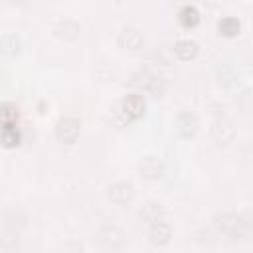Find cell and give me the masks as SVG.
I'll list each match as a JSON object with an SVG mask.
<instances>
[{
  "mask_svg": "<svg viewBox=\"0 0 253 253\" xmlns=\"http://www.w3.org/2000/svg\"><path fill=\"white\" fill-rule=\"evenodd\" d=\"M55 136L63 144H73L79 138V123L73 117H61L55 125Z\"/></svg>",
  "mask_w": 253,
  "mask_h": 253,
  "instance_id": "277c9868",
  "label": "cell"
},
{
  "mask_svg": "<svg viewBox=\"0 0 253 253\" xmlns=\"http://www.w3.org/2000/svg\"><path fill=\"white\" fill-rule=\"evenodd\" d=\"M138 217L144 219L146 223H154V221H158V219H164V208H162L160 204H156V202H146V204L140 208Z\"/></svg>",
  "mask_w": 253,
  "mask_h": 253,
  "instance_id": "9a60e30c",
  "label": "cell"
},
{
  "mask_svg": "<svg viewBox=\"0 0 253 253\" xmlns=\"http://www.w3.org/2000/svg\"><path fill=\"white\" fill-rule=\"evenodd\" d=\"M138 170H140V174L144 176V178H148V180H158V178H162L164 176V162L160 160V158H156V156H144L142 160H140V164H138Z\"/></svg>",
  "mask_w": 253,
  "mask_h": 253,
  "instance_id": "8fae6325",
  "label": "cell"
},
{
  "mask_svg": "<svg viewBox=\"0 0 253 253\" xmlns=\"http://www.w3.org/2000/svg\"><path fill=\"white\" fill-rule=\"evenodd\" d=\"M53 32H55V36H59L61 40L73 42V40L79 36L81 28H79V24L73 22V20H59V22L53 26Z\"/></svg>",
  "mask_w": 253,
  "mask_h": 253,
  "instance_id": "4fadbf2b",
  "label": "cell"
},
{
  "mask_svg": "<svg viewBox=\"0 0 253 253\" xmlns=\"http://www.w3.org/2000/svg\"><path fill=\"white\" fill-rule=\"evenodd\" d=\"M210 134H211V138H213L217 144H229V142L235 138L237 130H235V126H233V123H231L229 119L219 117V119L213 121L211 128H210Z\"/></svg>",
  "mask_w": 253,
  "mask_h": 253,
  "instance_id": "5b68a950",
  "label": "cell"
},
{
  "mask_svg": "<svg viewBox=\"0 0 253 253\" xmlns=\"http://www.w3.org/2000/svg\"><path fill=\"white\" fill-rule=\"evenodd\" d=\"M22 223H24V211H22V208H10V210H6V213H4V239H10V237H14L18 231H20V227H22Z\"/></svg>",
  "mask_w": 253,
  "mask_h": 253,
  "instance_id": "9c48e42d",
  "label": "cell"
},
{
  "mask_svg": "<svg viewBox=\"0 0 253 253\" xmlns=\"http://www.w3.org/2000/svg\"><path fill=\"white\" fill-rule=\"evenodd\" d=\"M119 45L125 47V49H140L144 45V34L138 30V28H123L119 32Z\"/></svg>",
  "mask_w": 253,
  "mask_h": 253,
  "instance_id": "ba28073f",
  "label": "cell"
},
{
  "mask_svg": "<svg viewBox=\"0 0 253 253\" xmlns=\"http://www.w3.org/2000/svg\"><path fill=\"white\" fill-rule=\"evenodd\" d=\"M215 229L227 239H243L253 229V223L243 213L227 211L215 217Z\"/></svg>",
  "mask_w": 253,
  "mask_h": 253,
  "instance_id": "6da1fadb",
  "label": "cell"
},
{
  "mask_svg": "<svg viewBox=\"0 0 253 253\" xmlns=\"http://www.w3.org/2000/svg\"><path fill=\"white\" fill-rule=\"evenodd\" d=\"M16 119H18L16 107L6 101V103L2 105V125H16Z\"/></svg>",
  "mask_w": 253,
  "mask_h": 253,
  "instance_id": "ffe728a7",
  "label": "cell"
},
{
  "mask_svg": "<svg viewBox=\"0 0 253 253\" xmlns=\"http://www.w3.org/2000/svg\"><path fill=\"white\" fill-rule=\"evenodd\" d=\"M0 43H2V53L6 57H14L22 47V42H20V38L16 34H4Z\"/></svg>",
  "mask_w": 253,
  "mask_h": 253,
  "instance_id": "ac0fdd59",
  "label": "cell"
},
{
  "mask_svg": "<svg viewBox=\"0 0 253 253\" xmlns=\"http://www.w3.org/2000/svg\"><path fill=\"white\" fill-rule=\"evenodd\" d=\"M178 20H180L182 26H186V28H194V26H198V22H200V12H198L194 6L186 4V6L180 8V12H178Z\"/></svg>",
  "mask_w": 253,
  "mask_h": 253,
  "instance_id": "e0dca14e",
  "label": "cell"
},
{
  "mask_svg": "<svg viewBox=\"0 0 253 253\" xmlns=\"http://www.w3.org/2000/svg\"><path fill=\"white\" fill-rule=\"evenodd\" d=\"M10 2H12V4H18V6H22V4H26L28 0H10Z\"/></svg>",
  "mask_w": 253,
  "mask_h": 253,
  "instance_id": "44dd1931",
  "label": "cell"
},
{
  "mask_svg": "<svg viewBox=\"0 0 253 253\" xmlns=\"http://www.w3.org/2000/svg\"><path fill=\"white\" fill-rule=\"evenodd\" d=\"M97 241H99V245H101L103 249L115 251V249H121V245H123V233H121V229H117L115 225H105V227L97 233Z\"/></svg>",
  "mask_w": 253,
  "mask_h": 253,
  "instance_id": "30bf717a",
  "label": "cell"
},
{
  "mask_svg": "<svg viewBox=\"0 0 253 253\" xmlns=\"http://www.w3.org/2000/svg\"><path fill=\"white\" fill-rule=\"evenodd\" d=\"M142 115H144V97L140 93H130L119 103V107L115 109L113 117H115V123L119 126H123L126 123H130V121L140 119Z\"/></svg>",
  "mask_w": 253,
  "mask_h": 253,
  "instance_id": "7a4b0ae2",
  "label": "cell"
},
{
  "mask_svg": "<svg viewBox=\"0 0 253 253\" xmlns=\"http://www.w3.org/2000/svg\"><path fill=\"white\" fill-rule=\"evenodd\" d=\"M198 126H200V121L196 117V113L192 111H180L178 117H176V130L182 138H192L196 132H198Z\"/></svg>",
  "mask_w": 253,
  "mask_h": 253,
  "instance_id": "52a82bcc",
  "label": "cell"
},
{
  "mask_svg": "<svg viewBox=\"0 0 253 253\" xmlns=\"http://www.w3.org/2000/svg\"><path fill=\"white\" fill-rule=\"evenodd\" d=\"M107 196L113 204L117 206H125L132 200L134 196V188L130 182H125V180H119V182H113L109 188H107Z\"/></svg>",
  "mask_w": 253,
  "mask_h": 253,
  "instance_id": "8992f818",
  "label": "cell"
},
{
  "mask_svg": "<svg viewBox=\"0 0 253 253\" xmlns=\"http://www.w3.org/2000/svg\"><path fill=\"white\" fill-rule=\"evenodd\" d=\"M148 237L154 245L158 247H164L170 243V237H172V227L170 223H166L164 219H158L154 223H150V229H148Z\"/></svg>",
  "mask_w": 253,
  "mask_h": 253,
  "instance_id": "7c38bea8",
  "label": "cell"
},
{
  "mask_svg": "<svg viewBox=\"0 0 253 253\" xmlns=\"http://www.w3.org/2000/svg\"><path fill=\"white\" fill-rule=\"evenodd\" d=\"M20 130L16 128V125H2V142L6 148H12L20 142Z\"/></svg>",
  "mask_w": 253,
  "mask_h": 253,
  "instance_id": "d6986e66",
  "label": "cell"
},
{
  "mask_svg": "<svg viewBox=\"0 0 253 253\" xmlns=\"http://www.w3.org/2000/svg\"><path fill=\"white\" fill-rule=\"evenodd\" d=\"M172 49H174V55L182 61H190L198 55V43L194 40H178Z\"/></svg>",
  "mask_w": 253,
  "mask_h": 253,
  "instance_id": "5bb4252c",
  "label": "cell"
},
{
  "mask_svg": "<svg viewBox=\"0 0 253 253\" xmlns=\"http://www.w3.org/2000/svg\"><path fill=\"white\" fill-rule=\"evenodd\" d=\"M217 30H219L221 36H225V38H233V36L239 34L241 24H239L237 18H233V16H225V18H221V20L217 22Z\"/></svg>",
  "mask_w": 253,
  "mask_h": 253,
  "instance_id": "2e32d148",
  "label": "cell"
},
{
  "mask_svg": "<svg viewBox=\"0 0 253 253\" xmlns=\"http://www.w3.org/2000/svg\"><path fill=\"white\" fill-rule=\"evenodd\" d=\"M130 85H134L136 89H140L142 93H148V95H154V97H160L166 89V79L158 73H152V71H136L132 77H130Z\"/></svg>",
  "mask_w": 253,
  "mask_h": 253,
  "instance_id": "3957f363",
  "label": "cell"
}]
</instances>
